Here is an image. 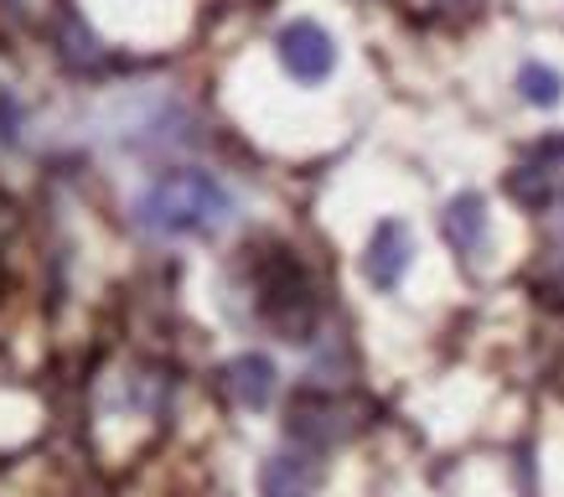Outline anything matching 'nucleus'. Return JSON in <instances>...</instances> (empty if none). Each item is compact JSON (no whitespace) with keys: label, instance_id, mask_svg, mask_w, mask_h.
Wrapping results in <instances>:
<instances>
[{"label":"nucleus","instance_id":"nucleus-8","mask_svg":"<svg viewBox=\"0 0 564 497\" xmlns=\"http://www.w3.org/2000/svg\"><path fill=\"white\" fill-rule=\"evenodd\" d=\"M518 94L533 104V109H554L564 99V78L549 63H523L518 68Z\"/></svg>","mask_w":564,"mask_h":497},{"label":"nucleus","instance_id":"nucleus-7","mask_svg":"<svg viewBox=\"0 0 564 497\" xmlns=\"http://www.w3.org/2000/svg\"><path fill=\"white\" fill-rule=\"evenodd\" d=\"M311 482H316V472H311L306 456H274V462H264V472H259V493L264 497H311Z\"/></svg>","mask_w":564,"mask_h":497},{"label":"nucleus","instance_id":"nucleus-6","mask_svg":"<svg viewBox=\"0 0 564 497\" xmlns=\"http://www.w3.org/2000/svg\"><path fill=\"white\" fill-rule=\"evenodd\" d=\"M223 378H228V395L239 399L243 410H264L274 399V363L264 358V353H243V358H234L228 368H223Z\"/></svg>","mask_w":564,"mask_h":497},{"label":"nucleus","instance_id":"nucleus-2","mask_svg":"<svg viewBox=\"0 0 564 497\" xmlns=\"http://www.w3.org/2000/svg\"><path fill=\"white\" fill-rule=\"evenodd\" d=\"M259 316L280 326L291 343L306 337L311 316H316V295H311V280L301 274L295 259H274L270 270L259 274Z\"/></svg>","mask_w":564,"mask_h":497},{"label":"nucleus","instance_id":"nucleus-3","mask_svg":"<svg viewBox=\"0 0 564 497\" xmlns=\"http://www.w3.org/2000/svg\"><path fill=\"white\" fill-rule=\"evenodd\" d=\"M274 52H280V68L306 88L326 84L337 73V42H332V32H326L322 21H311V17L291 21L285 32L274 36Z\"/></svg>","mask_w":564,"mask_h":497},{"label":"nucleus","instance_id":"nucleus-5","mask_svg":"<svg viewBox=\"0 0 564 497\" xmlns=\"http://www.w3.org/2000/svg\"><path fill=\"white\" fill-rule=\"evenodd\" d=\"M487 234H492V218H487V203H481L477 192L451 197V207H445V239H451V249L456 255H481Z\"/></svg>","mask_w":564,"mask_h":497},{"label":"nucleus","instance_id":"nucleus-1","mask_svg":"<svg viewBox=\"0 0 564 497\" xmlns=\"http://www.w3.org/2000/svg\"><path fill=\"white\" fill-rule=\"evenodd\" d=\"M234 218V192L223 187L213 172H166L140 192L135 224L155 239H197V234H218Z\"/></svg>","mask_w":564,"mask_h":497},{"label":"nucleus","instance_id":"nucleus-4","mask_svg":"<svg viewBox=\"0 0 564 497\" xmlns=\"http://www.w3.org/2000/svg\"><path fill=\"white\" fill-rule=\"evenodd\" d=\"M414 264V239L410 228L399 224V218H389V224L373 228V244H368V259H362V270H368V280H373L378 291H393L404 274H410Z\"/></svg>","mask_w":564,"mask_h":497}]
</instances>
